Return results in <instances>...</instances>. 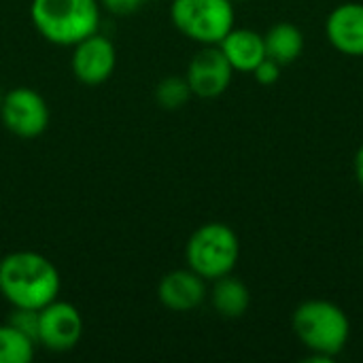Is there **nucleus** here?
Instances as JSON below:
<instances>
[{
	"mask_svg": "<svg viewBox=\"0 0 363 363\" xmlns=\"http://www.w3.org/2000/svg\"><path fill=\"white\" fill-rule=\"evenodd\" d=\"M98 2H100V6H104L106 11H111L115 15H130V13L138 11L145 0H98Z\"/></svg>",
	"mask_w": 363,
	"mask_h": 363,
	"instance_id": "nucleus-19",
	"label": "nucleus"
},
{
	"mask_svg": "<svg viewBox=\"0 0 363 363\" xmlns=\"http://www.w3.org/2000/svg\"><path fill=\"white\" fill-rule=\"evenodd\" d=\"M60 272L34 251H15L0 259V294L15 308L40 311L60 296Z\"/></svg>",
	"mask_w": 363,
	"mask_h": 363,
	"instance_id": "nucleus-1",
	"label": "nucleus"
},
{
	"mask_svg": "<svg viewBox=\"0 0 363 363\" xmlns=\"http://www.w3.org/2000/svg\"><path fill=\"white\" fill-rule=\"evenodd\" d=\"M30 17L38 34L51 45L72 47L98 32V0H32Z\"/></svg>",
	"mask_w": 363,
	"mask_h": 363,
	"instance_id": "nucleus-3",
	"label": "nucleus"
},
{
	"mask_svg": "<svg viewBox=\"0 0 363 363\" xmlns=\"http://www.w3.org/2000/svg\"><path fill=\"white\" fill-rule=\"evenodd\" d=\"M221 53L234 68V72H253L266 57L264 36L249 28H232L219 43Z\"/></svg>",
	"mask_w": 363,
	"mask_h": 363,
	"instance_id": "nucleus-12",
	"label": "nucleus"
},
{
	"mask_svg": "<svg viewBox=\"0 0 363 363\" xmlns=\"http://www.w3.org/2000/svg\"><path fill=\"white\" fill-rule=\"evenodd\" d=\"M170 19L174 28L200 43L219 45L236 23L232 0H172Z\"/></svg>",
	"mask_w": 363,
	"mask_h": 363,
	"instance_id": "nucleus-5",
	"label": "nucleus"
},
{
	"mask_svg": "<svg viewBox=\"0 0 363 363\" xmlns=\"http://www.w3.org/2000/svg\"><path fill=\"white\" fill-rule=\"evenodd\" d=\"M0 119L11 134L19 138H36L49 125V106L36 89L13 87L2 96Z\"/></svg>",
	"mask_w": 363,
	"mask_h": 363,
	"instance_id": "nucleus-6",
	"label": "nucleus"
},
{
	"mask_svg": "<svg viewBox=\"0 0 363 363\" xmlns=\"http://www.w3.org/2000/svg\"><path fill=\"white\" fill-rule=\"evenodd\" d=\"M211 302H213V308L221 317L238 319V317H242L249 311L251 291H249V287L240 279H236L232 274H225V277L213 281Z\"/></svg>",
	"mask_w": 363,
	"mask_h": 363,
	"instance_id": "nucleus-13",
	"label": "nucleus"
},
{
	"mask_svg": "<svg viewBox=\"0 0 363 363\" xmlns=\"http://www.w3.org/2000/svg\"><path fill=\"white\" fill-rule=\"evenodd\" d=\"M83 336V317L70 302L53 300L38 311L36 342L53 353H66L79 345Z\"/></svg>",
	"mask_w": 363,
	"mask_h": 363,
	"instance_id": "nucleus-7",
	"label": "nucleus"
},
{
	"mask_svg": "<svg viewBox=\"0 0 363 363\" xmlns=\"http://www.w3.org/2000/svg\"><path fill=\"white\" fill-rule=\"evenodd\" d=\"M2 96H4V91H2V89H0V102H2Z\"/></svg>",
	"mask_w": 363,
	"mask_h": 363,
	"instance_id": "nucleus-21",
	"label": "nucleus"
},
{
	"mask_svg": "<svg viewBox=\"0 0 363 363\" xmlns=\"http://www.w3.org/2000/svg\"><path fill=\"white\" fill-rule=\"evenodd\" d=\"M74 77L85 85H100L111 79L117 66V49L113 40L100 32H94L72 45L70 60Z\"/></svg>",
	"mask_w": 363,
	"mask_h": 363,
	"instance_id": "nucleus-9",
	"label": "nucleus"
},
{
	"mask_svg": "<svg viewBox=\"0 0 363 363\" xmlns=\"http://www.w3.org/2000/svg\"><path fill=\"white\" fill-rule=\"evenodd\" d=\"M232 2H247V0H232Z\"/></svg>",
	"mask_w": 363,
	"mask_h": 363,
	"instance_id": "nucleus-22",
	"label": "nucleus"
},
{
	"mask_svg": "<svg viewBox=\"0 0 363 363\" xmlns=\"http://www.w3.org/2000/svg\"><path fill=\"white\" fill-rule=\"evenodd\" d=\"M160 302L174 313L196 311L206 300V281L191 268L172 270L162 277L157 285Z\"/></svg>",
	"mask_w": 363,
	"mask_h": 363,
	"instance_id": "nucleus-11",
	"label": "nucleus"
},
{
	"mask_svg": "<svg viewBox=\"0 0 363 363\" xmlns=\"http://www.w3.org/2000/svg\"><path fill=\"white\" fill-rule=\"evenodd\" d=\"M6 323H11L13 328H17L19 332H23L26 336H30L36 342V336H38V311H32V308H15L13 306V313L9 315V321Z\"/></svg>",
	"mask_w": 363,
	"mask_h": 363,
	"instance_id": "nucleus-17",
	"label": "nucleus"
},
{
	"mask_svg": "<svg viewBox=\"0 0 363 363\" xmlns=\"http://www.w3.org/2000/svg\"><path fill=\"white\" fill-rule=\"evenodd\" d=\"M353 168H355V179H357V183L362 185V189H363V145L357 149V153H355Z\"/></svg>",
	"mask_w": 363,
	"mask_h": 363,
	"instance_id": "nucleus-20",
	"label": "nucleus"
},
{
	"mask_svg": "<svg viewBox=\"0 0 363 363\" xmlns=\"http://www.w3.org/2000/svg\"><path fill=\"white\" fill-rule=\"evenodd\" d=\"M330 45L349 57H363V2H342L325 19Z\"/></svg>",
	"mask_w": 363,
	"mask_h": 363,
	"instance_id": "nucleus-10",
	"label": "nucleus"
},
{
	"mask_svg": "<svg viewBox=\"0 0 363 363\" xmlns=\"http://www.w3.org/2000/svg\"><path fill=\"white\" fill-rule=\"evenodd\" d=\"M264 45H266V57L279 62L281 66H287L302 55L304 34L298 26L289 21H279L266 32Z\"/></svg>",
	"mask_w": 363,
	"mask_h": 363,
	"instance_id": "nucleus-14",
	"label": "nucleus"
},
{
	"mask_svg": "<svg viewBox=\"0 0 363 363\" xmlns=\"http://www.w3.org/2000/svg\"><path fill=\"white\" fill-rule=\"evenodd\" d=\"M240 257L236 232L221 221L200 225L185 245V262L204 281H217L232 274Z\"/></svg>",
	"mask_w": 363,
	"mask_h": 363,
	"instance_id": "nucleus-4",
	"label": "nucleus"
},
{
	"mask_svg": "<svg viewBox=\"0 0 363 363\" xmlns=\"http://www.w3.org/2000/svg\"><path fill=\"white\" fill-rule=\"evenodd\" d=\"M281 64L279 62H274V60H270V57H264L262 62H259V66L251 72L253 77H255V81L259 83V85H274L279 79H281Z\"/></svg>",
	"mask_w": 363,
	"mask_h": 363,
	"instance_id": "nucleus-18",
	"label": "nucleus"
},
{
	"mask_svg": "<svg viewBox=\"0 0 363 363\" xmlns=\"http://www.w3.org/2000/svg\"><path fill=\"white\" fill-rule=\"evenodd\" d=\"M34 345L30 336L11 323L0 325V363H28L34 357Z\"/></svg>",
	"mask_w": 363,
	"mask_h": 363,
	"instance_id": "nucleus-15",
	"label": "nucleus"
},
{
	"mask_svg": "<svg viewBox=\"0 0 363 363\" xmlns=\"http://www.w3.org/2000/svg\"><path fill=\"white\" fill-rule=\"evenodd\" d=\"M234 68L221 53L219 45H202V49L187 64L185 79L196 98L213 100L228 91Z\"/></svg>",
	"mask_w": 363,
	"mask_h": 363,
	"instance_id": "nucleus-8",
	"label": "nucleus"
},
{
	"mask_svg": "<svg viewBox=\"0 0 363 363\" xmlns=\"http://www.w3.org/2000/svg\"><path fill=\"white\" fill-rule=\"evenodd\" d=\"M191 89H189V83L185 77H177V74H170V77H164L157 87H155V102L164 108V111H179L183 108L189 98H191Z\"/></svg>",
	"mask_w": 363,
	"mask_h": 363,
	"instance_id": "nucleus-16",
	"label": "nucleus"
},
{
	"mask_svg": "<svg viewBox=\"0 0 363 363\" xmlns=\"http://www.w3.org/2000/svg\"><path fill=\"white\" fill-rule=\"evenodd\" d=\"M298 340L313 353L308 362H332L351 338V321L347 313L330 300H306L291 317Z\"/></svg>",
	"mask_w": 363,
	"mask_h": 363,
	"instance_id": "nucleus-2",
	"label": "nucleus"
}]
</instances>
